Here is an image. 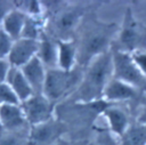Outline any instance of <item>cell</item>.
<instances>
[{"label":"cell","mask_w":146,"mask_h":145,"mask_svg":"<svg viewBox=\"0 0 146 145\" xmlns=\"http://www.w3.org/2000/svg\"><path fill=\"white\" fill-rule=\"evenodd\" d=\"M119 31L115 23H105L92 16L82 19L74 39L78 46V65L86 67L95 57L112 48Z\"/></svg>","instance_id":"1"},{"label":"cell","mask_w":146,"mask_h":145,"mask_svg":"<svg viewBox=\"0 0 146 145\" xmlns=\"http://www.w3.org/2000/svg\"><path fill=\"white\" fill-rule=\"evenodd\" d=\"M112 79V51L108 50L95 57L86 67H83L80 84L70 97V100L81 104H89L103 100L104 90Z\"/></svg>","instance_id":"2"},{"label":"cell","mask_w":146,"mask_h":145,"mask_svg":"<svg viewBox=\"0 0 146 145\" xmlns=\"http://www.w3.org/2000/svg\"><path fill=\"white\" fill-rule=\"evenodd\" d=\"M82 73L83 67L81 66H76L71 71H64L58 67L47 70L42 95L55 105L66 98L68 99L79 87Z\"/></svg>","instance_id":"3"},{"label":"cell","mask_w":146,"mask_h":145,"mask_svg":"<svg viewBox=\"0 0 146 145\" xmlns=\"http://www.w3.org/2000/svg\"><path fill=\"white\" fill-rule=\"evenodd\" d=\"M115 40L116 43L112 46L113 49L129 54L146 49V26L133 16L130 8L125 10Z\"/></svg>","instance_id":"4"},{"label":"cell","mask_w":146,"mask_h":145,"mask_svg":"<svg viewBox=\"0 0 146 145\" xmlns=\"http://www.w3.org/2000/svg\"><path fill=\"white\" fill-rule=\"evenodd\" d=\"M83 17V10L80 7H60L52 15L49 24L51 34L49 35L54 39L56 35L57 40L73 39L71 34L76 33Z\"/></svg>","instance_id":"5"},{"label":"cell","mask_w":146,"mask_h":145,"mask_svg":"<svg viewBox=\"0 0 146 145\" xmlns=\"http://www.w3.org/2000/svg\"><path fill=\"white\" fill-rule=\"evenodd\" d=\"M113 62V79L123 81L139 90H146V78L136 66L131 54L111 48Z\"/></svg>","instance_id":"6"},{"label":"cell","mask_w":146,"mask_h":145,"mask_svg":"<svg viewBox=\"0 0 146 145\" xmlns=\"http://www.w3.org/2000/svg\"><path fill=\"white\" fill-rule=\"evenodd\" d=\"M25 119L30 127L44 123L55 118L56 105L42 94H34L21 103Z\"/></svg>","instance_id":"7"},{"label":"cell","mask_w":146,"mask_h":145,"mask_svg":"<svg viewBox=\"0 0 146 145\" xmlns=\"http://www.w3.org/2000/svg\"><path fill=\"white\" fill-rule=\"evenodd\" d=\"M66 130L67 126L54 118L44 123L30 127L29 142L32 145H55Z\"/></svg>","instance_id":"8"},{"label":"cell","mask_w":146,"mask_h":145,"mask_svg":"<svg viewBox=\"0 0 146 145\" xmlns=\"http://www.w3.org/2000/svg\"><path fill=\"white\" fill-rule=\"evenodd\" d=\"M39 47L38 40H31L26 38H19L14 41L10 53L7 57L11 67L21 69L34 57H36Z\"/></svg>","instance_id":"9"},{"label":"cell","mask_w":146,"mask_h":145,"mask_svg":"<svg viewBox=\"0 0 146 145\" xmlns=\"http://www.w3.org/2000/svg\"><path fill=\"white\" fill-rule=\"evenodd\" d=\"M0 124L5 132H19L29 126L21 104L0 105Z\"/></svg>","instance_id":"10"},{"label":"cell","mask_w":146,"mask_h":145,"mask_svg":"<svg viewBox=\"0 0 146 145\" xmlns=\"http://www.w3.org/2000/svg\"><path fill=\"white\" fill-rule=\"evenodd\" d=\"M139 91V89L135 88L129 83H125L116 79H112L104 90L103 100L108 104L121 103L136 98Z\"/></svg>","instance_id":"11"},{"label":"cell","mask_w":146,"mask_h":145,"mask_svg":"<svg viewBox=\"0 0 146 145\" xmlns=\"http://www.w3.org/2000/svg\"><path fill=\"white\" fill-rule=\"evenodd\" d=\"M103 115L107 121L108 130L119 138L130 127L128 113L122 107L115 106L114 104H110L108 106H106L103 111Z\"/></svg>","instance_id":"12"},{"label":"cell","mask_w":146,"mask_h":145,"mask_svg":"<svg viewBox=\"0 0 146 145\" xmlns=\"http://www.w3.org/2000/svg\"><path fill=\"white\" fill-rule=\"evenodd\" d=\"M38 59L44 65L47 70L57 67L58 57V43L57 39H54L46 32L39 40V47L36 53Z\"/></svg>","instance_id":"13"},{"label":"cell","mask_w":146,"mask_h":145,"mask_svg":"<svg viewBox=\"0 0 146 145\" xmlns=\"http://www.w3.org/2000/svg\"><path fill=\"white\" fill-rule=\"evenodd\" d=\"M21 71L23 72L25 79L30 83L34 94H42L47 75V69L38 59V57H34L32 61H30L27 64L21 67Z\"/></svg>","instance_id":"14"},{"label":"cell","mask_w":146,"mask_h":145,"mask_svg":"<svg viewBox=\"0 0 146 145\" xmlns=\"http://www.w3.org/2000/svg\"><path fill=\"white\" fill-rule=\"evenodd\" d=\"M58 57L57 67L64 71H71L78 65V46L74 39L57 40Z\"/></svg>","instance_id":"15"},{"label":"cell","mask_w":146,"mask_h":145,"mask_svg":"<svg viewBox=\"0 0 146 145\" xmlns=\"http://www.w3.org/2000/svg\"><path fill=\"white\" fill-rule=\"evenodd\" d=\"M6 83L14 91V94L16 95L19 103L26 100L32 95H34L33 89L31 88L30 83L25 79L21 69L10 67V70L8 72V75H7V79H6Z\"/></svg>","instance_id":"16"},{"label":"cell","mask_w":146,"mask_h":145,"mask_svg":"<svg viewBox=\"0 0 146 145\" xmlns=\"http://www.w3.org/2000/svg\"><path fill=\"white\" fill-rule=\"evenodd\" d=\"M26 18H27V16L23 11H21L19 9L14 7L6 15V17L1 24V29L15 41V40L22 38V33H23V29H24Z\"/></svg>","instance_id":"17"},{"label":"cell","mask_w":146,"mask_h":145,"mask_svg":"<svg viewBox=\"0 0 146 145\" xmlns=\"http://www.w3.org/2000/svg\"><path fill=\"white\" fill-rule=\"evenodd\" d=\"M119 145H146V123L138 122L119 138Z\"/></svg>","instance_id":"18"},{"label":"cell","mask_w":146,"mask_h":145,"mask_svg":"<svg viewBox=\"0 0 146 145\" xmlns=\"http://www.w3.org/2000/svg\"><path fill=\"white\" fill-rule=\"evenodd\" d=\"M46 31V25L42 21V17H29L26 18L22 38L31 39V40H40Z\"/></svg>","instance_id":"19"},{"label":"cell","mask_w":146,"mask_h":145,"mask_svg":"<svg viewBox=\"0 0 146 145\" xmlns=\"http://www.w3.org/2000/svg\"><path fill=\"white\" fill-rule=\"evenodd\" d=\"M15 7L23 11L29 17H42L44 14L43 3L35 0H25V1H14Z\"/></svg>","instance_id":"20"},{"label":"cell","mask_w":146,"mask_h":145,"mask_svg":"<svg viewBox=\"0 0 146 145\" xmlns=\"http://www.w3.org/2000/svg\"><path fill=\"white\" fill-rule=\"evenodd\" d=\"M88 145H119V140L116 139V136H114L108 129L99 130L95 134L94 138Z\"/></svg>","instance_id":"21"},{"label":"cell","mask_w":146,"mask_h":145,"mask_svg":"<svg viewBox=\"0 0 146 145\" xmlns=\"http://www.w3.org/2000/svg\"><path fill=\"white\" fill-rule=\"evenodd\" d=\"M3 104H21L14 91L6 82H0V105Z\"/></svg>","instance_id":"22"},{"label":"cell","mask_w":146,"mask_h":145,"mask_svg":"<svg viewBox=\"0 0 146 145\" xmlns=\"http://www.w3.org/2000/svg\"><path fill=\"white\" fill-rule=\"evenodd\" d=\"M14 40L0 27V58L7 59L10 49L13 47Z\"/></svg>","instance_id":"23"},{"label":"cell","mask_w":146,"mask_h":145,"mask_svg":"<svg viewBox=\"0 0 146 145\" xmlns=\"http://www.w3.org/2000/svg\"><path fill=\"white\" fill-rule=\"evenodd\" d=\"M131 57H132L136 66L140 71V73L146 78V49L132 53Z\"/></svg>","instance_id":"24"},{"label":"cell","mask_w":146,"mask_h":145,"mask_svg":"<svg viewBox=\"0 0 146 145\" xmlns=\"http://www.w3.org/2000/svg\"><path fill=\"white\" fill-rule=\"evenodd\" d=\"M16 135L17 132H5V135L0 136V145H21V140Z\"/></svg>","instance_id":"25"},{"label":"cell","mask_w":146,"mask_h":145,"mask_svg":"<svg viewBox=\"0 0 146 145\" xmlns=\"http://www.w3.org/2000/svg\"><path fill=\"white\" fill-rule=\"evenodd\" d=\"M15 7V3L14 2H10V1H0V27H1V24L6 17V15Z\"/></svg>","instance_id":"26"},{"label":"cell","mask_w":146,"mask_h":145,"mask_svg":"<svg viewBox=\"0 0 146 145\" xmlns=\"http://www.w3.org/2000/svg\"><path fill=\"white\" fill-rule=\"evenodd\" d=\"M10 67L11 66L7 59L0 58V82H6V79H7V75H8Z\"/></svg>","instance_id":"27"},{"label":"cell","mask_w":146,"mask_h":145,"mask_svg":"<svg viewBox=\"0 0 146 145\" xmlns=\"http://www.w3.org/2000/svg\"><path fill=\"white\" fill-rule=\"evenodd\" d=\"M141 118L138 120V122H141V123H146V96H145V111L143 112V114L140 115Z\"/></svg>","instance_id":"28"},{"label":"cell","mask_w":146,"mask_h":145,"mask_svg":"<svg viewBox=\"0 0 146 145\" xmlns=\"http://www.w3.org/2000/svg\"><path fill=\"white\" fill-rule=\"evenodd\" d=\"M1 131H2V129H1V124H0V132H1Z\"/></svg>","instance_id":"29"}]
</instances>
